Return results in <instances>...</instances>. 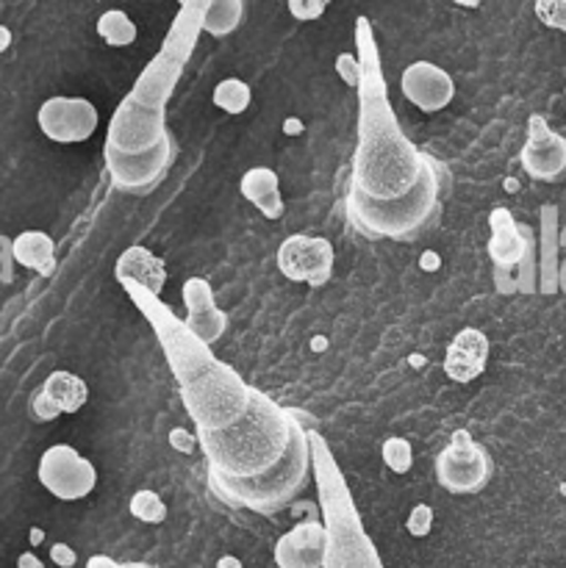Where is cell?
Returning <instances> with one entry per match:
<instances>
[{"label":"cell","instance_id":"1","mask_svg":"<svg viewBox=\"0 0 566 568\" xmlns=\"http://www.w3.org/2000/svg\"><path fill=\"white\" fill-rule=\"evenodd\" d=\"M355 39L361 44V122L347 203H394L431 178L436 166L400 131L366 20H358Z\"/></svg>","mask_w":566,"mask_h":568},{"label":"cell","instance_id":"2","mask_svg":"<svg viewBox=\"0 0 566 568\" xmlns=\"http://www.w3.org/2000/svg\"><path fill=\"white\" fill-rule=\"evenodd\" d=\"M303 436V425L286 408L253 388L242 419L225 430L198 433V444L209 458L211 483H250L277 469Z\"/></svg>","mask_w":566,"mask_h":568},{"label":"cell","instance_id":"3","mask_svg":"<svg viewBox=\"0 0 566 568\" xmlns=\"http://www.w3.org/2000/svg\"><path fill=\"white\" fill-rule=\"evenodd\" d=\"M314 453L316 480H320V499L325 510V566L322 568H383L381 555L375 552V544L364 532L347 486L342 480V471L333 464L331 453L320 442H311Z\"/></svg>","mask_w":566,"mask_h":568},{"label":"cell","instance_id":"4","mask_svg":"<svg viewBox=\"0 0 566 568\" xmlns=\"http://www.w3.org/2000/svg\"><path fill=\"white\" fill-rule=\"evenodd\" d=\"M438 172H433L414 192L394 203H347V214L353 225L370 236L414 239L438 216Z\"/></svg>","mask_w":566,"mask_h":568},{"label":"cell","instance_id":"5","mask_svg":"<svg viewBox=\"0 0 566 568\" xmlns=\"http://www.w3.org/2000/svg\"><path fill=\"white\" fill-rule=\"evenodd\" d=\"M309 471L311 438L305 433L294 444L292 453L286 455V460L277 469H272L266 477H259V480L250 483H214V488L220 491V497H225L236 508L255 510V514H275V510L286 508L303 491L305 480H309Z\"/></svg>","mask_w":566,"mask_h":568},{"label":"cell","instance_id":"6","mask_svg":"<svg viewBox=\"0 0 566 568\" xmlns=\"http://www.w3.org/2000/svg\"><path fill=\"white\" fill-rule=\"evenodd\" d=\"M200 17H203V6L192 3L183 6V11L178 14L175 28L166 37L164 50L155 55L148 64V70L142 72V78L137 81L133 92L128 94L137 103L150 105V109H164L166 98L172 94V87H175L178 75H181L183 64H186L189 53H192L194 33L200 28Z\"/></svg>","mask_w":566,"mask_h":568},{"label":"cell","instance_id":"7","mask_svg":"<svg viewBox=\"0 0 566 568\" xmlns=\"http://www.w3.org/2000/svg\"><path fill=\"white\" fill-rule=\"evenodd\" d=\"M170 133L164 125V109H150L125 98L117 114L111 116L109 139H105V159L120 155H142L166 142Z\"/></svg>","mask_w":566,"mask_h":568},{"label":"cell","instance_id":"8","mask_svg":"<svg viewBox=\"0 0 566 568\" xmlns=\"http://www.w3.org/2000/svg\"><path fill=\"white\" fill-rule=\"evenodd\" d=\"M494 464L466 430H455L436 458V480L449 494H481L492 483Z\"/></svg>","mask_w":566,"mask_h":568},{"label":"cell","instance_id":"9","mask_svg":"<svg viewBox=\"0 0 566 568\" xmlns=\"http://www.w3.org/2000/svg\"><path fill=\"white\" fill-rule=\"evenodd\" d=\"M39 483L53 494L55 499L75 503L89 497L98 486V471L92 460L83 458L70 444H53L39 458Z\"/></svg>","mask_w":566,"mask_h":568},{"label":"cell","instance_id":"10","mask_svg":"<svg viewBox=\"0 0 566 568\" xmlns=\"http://www.w3.org/2000/svg\"><path fill=\"white\" fill-rule=\"evenodd\" d=\"M333 261H336L333 244L322 236L294 233L277 247V266H281L283 277H289L292 283L325 286L331 281Z\"/></svg>","mask_w":566,"mask_h":568},{"label":"cell","instance_id":"11","mask_svg":"<svg viewBox=\"0 0 566 568\" xmlns=\"http://www.w3.org/2000/svg\"><path fill=\"white\" fill-rule=\"evenodd\" d=\"M37 122L53 142H87L98 131V109L83 98H50L39 105Z\"/></svg>","mask_w":566,"mask_h":568},{"label":"cell","instance_id":"12","mask_svg":"<svg viewBox=\"0 0 566 568\" xmlns=\"http://www.w3.org/2000/svg\"><path fill=\"white\" fill-rule=\"evenodd\" d=\"M522 170L542 183H555L566 175V139L547 125V120L533 114L527 120V142L519 153Z\"/></svg>","mask_w":566,"mask_h":568},{"label":"cell","instance_id":"13","mask_svg":"<svg viewBox=\"0 0 566 568\" xmlns=\"http://www.w3.org/2000/svg\"><path fill=\"white\" fill-rule=\"evenodd\" d=\"M175 159V142L172 136L142 155H120V159H105L114 186L122 192H148L164 178Z\"/></svg>","mask_w":566,"mask_h":568},{"label":"cell","instance_id":"14","mask_svg":"<svg viewBox=\"0 0 566 568\" xmlns=\"http://www.w3.org/2000/svg\"><path fill=\"white\" fill-rule=\"evenodd\" d=\"M400 89L425 114L447 109L449 100L455 98V83L449 72L433 64V61H414V64L405 67L403 78H400Z\"/></svg>","mask_w":566,"mask_h":568},{"label":"cell","instance_id":"15","mask_svg":"<svg viewBox=\"0 0 566 568\" xmlns=\"http://www.w3.org/2000/svg\"><path fill=\"white\" fill-rule=\"evenodd\" d=\"M327 536L325 525L316 519H305L283 532L275 544L277 568H322L325 566Z\"/></svg>","mask_w":566,"mask_h":568},{"label":"cell","instance_id":"16","mask_svg":"<svg viewBox=\"0 0 566 568\" xmlns=\"http://www.w3.org/2000/svg\"><path fill=\"white\" fill-rule=\"evenodd\" d=\"M183 303H186L189 311L186 320H183L186 331L192 333L198 342H203L205 347H211V344L225 333L228 320L225 314L216 308L214 292H211L209 283H205L203 277H189V281L183 283Z\"/></svg>","mask_w":566,"mask_h":568},{"label":"cell","instance_id":"17","mask_svg":"<svg viewBox=\"0 0 566 568\" xmlns=\"http://www.w3.org/2000/svg\"><path fill=\"white\" fill-rule=\"evenodd\" d=\"M492 353V342L477 327H464L449 342L447 355H444V372L453 383H472L483 375Z\"/></svg>","mask_w":566,"mask_h":568},{"label":"cell","instance_id":"18","mask_svg":"<svg viewBox=\"0 0 566 568\" xmlns=\"http://www.w3.org/2000/svg\"><path fill=\"white\" fill-rule=\"evenodd\" d=\"M114 275L120 281V286H139L148 294H153V297H159L166 283L164 261L150 253L148 247H142V244L128 247L120 255V261L114 266Z\"/></svg>","mask_w":566,"mask_h":568},{"label":"cell","instance_id":"19","mask_svg":"<svg viewBox=\"0 0 566 568\" xmlns=\"http://www.w3.org/2000/svg\"><path fill=\"white\" fill-rule=\"evenodd\" d=\"M492 225V242H488V255L499 270H514L522 264L527 253V239L522 227L514 222V214L508 209H494L488 216Z\"/></svg>","mask_w":566,"mask_h":568},{"label":"cell","instance_id":"20","mask_svg":"<svg viewBox=\"0 0 566 568\" xmlns=\"http://www.w3.org/2000/svg\"><path fill=\"white\" fill-rule=\"evenodd\" d=\"M242 189L244 200L253 203L266 220H281L283 216V197H281V183H277V175L270 170V166H253L242 175Z\"/></svg>","mask_w":566,"mask_h":568},{"label":"cell","instance_id":"21","mask_svg":"<svg viewBox=\"0 0 566 568\" xmlns=\"http://www.w3.org/2000/svg\"><path fill=\"white\" fill-rule=\"evenodd\" d=\"M11 255L26 270L50 275L55 266V242L44 231H26L11 242Z\"/></svg>","mask_w":566,"mask_h":568},{"label":"cell","instance_id":"22","mask_svg":"<svg viewBox=\"0 0 566 568\" xmlns=\"http://www.w3.org/2000/svg\"><path fill=\"white\" fill-rule=\"evenodd\" d=\"M39 392H42L44 397L59 408V414H78L89 399L87 383H83L78 375H72V372H64V369L50 372L48 381L42 383Z\"/></svg>","mask_w":566,"mask_h":568},{"label":"cell","instance_id":"23","mask_svg":"<svg viewBox=\"0 0 566 568\" xmlns=\"http://www.w3.org/2000/svg\"><path fill=\"white\" fill-rule=\"evenodd\" d=\"M244 6L239 0H211V3H203V17H200V28L214 37H225L242 20Z\"/></svg>","mask_w":566,"mask_h":568},{"label":"cell","instance_id":"24","mask_svg":"<svg viewBox=\"0 0 566 568\" xmlns=\"http://www.w3.org/2000/svg\"><path fill=\"white\" fill-rule=\"evenodd\" d=\"M98 33L105 44L111 48H128V44L137 42V22L120 9H111L105 14H100L98 20Z\"/></svg>","mask_w":566,"mask_h":568},{"label":"cell","instance_id":"25","mask_svg":"<svg viewBox=\"0 0 566 568\" xmlns=\"http://www.w3.org/2000/svg\"><path fill=\"white\" fill-rule=\"evenodd\" d=\"M211 100H214L216 109H222L225 114H242V111H247L253 94H250V87L244 81H239V78H225V81L216 83Z\"/></svg>","mask_w":566,"mask_h":568},{"label":"cell","instance_id":"26","mask_svg":"<svg viewBox=\"0 0 566 568\" xmlns=\"http://www.w3.org/2000/svg\"><path fill=\"white\" fill-rule=\"evenodd\" d=\"M131 514L139 521H144V525H161L166 519V505L159 494L150 491V488H142V491H137L131 497Z\"/></svg>","mask_w":566,"mask_h":568},{"label":"cell","instance_id":"27","mask_svg":"<svg viewBox=\"0 0 566 568\" xmlns=\"http://www.w3.org/2000/svg\"><path fill=\"white\" fill-rule=\"evenodd\" d=\"M381 458H383V464L394 471V475H405V471L414 466V449H411V444L405 442V438L394 436V438H386V442H383Z\"/></svg>","mask_w":566,"mask_h":568},{"label":"cell","instance_id":"28","mask_svg":"<svg viewBox=\"0 0 566 568\" xmlns=\"http://www.w3.org/2000/svg\"><path fill=\"white\" fill-rule=\"evenodd\" d=\"M536 17L544 26L566 31V0H538Z\"/></svg>","mask_w":566,"mask_h":568},{"label":"cell","instance_id":"29","mask_svg":"<svg viewBox=\"0 0 566 568\" xmlns=\"http://www.w3.org/2000/svg\"><path fill=\"white\" fill-rule=\"evenodd\" d=\"M433 527V508L431 505H414V510L405 519V530L414 538H425Z\"/></svg>","mask_w":566,"mask_h":568},{"label":"cell","instance_id":"30","mask_svg":"<svg viewBox=\"0 0 566 568\" xmlns=\"http://www.w3.org/2000/svg\"><path fill=\"white\" fill-rule=\"evenodd\" d=\"M325 11V0H289V14L300 22H314Z\"/></svg>","mask_w":566,"mask_h":568},{"label":"cell","instance_id":"31","mask_svg":"<svg viewBox=\"0 0 566 568\" xmlns=\"http://www.w3.org/2000/svg\"><path fill=\"white\" fill-rule=\"evenodd\" d=\"M336 72L342 75V81L347 83V87L353 89H361V61L355 59L353 53H342L336 59Z\"/></svg>","mask_w":566,"mask_h":568},{"label":"cell","instance_id":"32","mask_svg":"<svg viewBox=\"0 0 566 568\" xmlns=\"http://www.w3.org/2000/svg\"><path fill=\"white\" fill-rule=\"evenodd\" d=\"M31 414L37 416L39 422H53V419H59V408H55L53 403H50L48 397H44L42 392H37L33 394V399H31Z\"/></svg>","mask_w":566,"mask_h":568},{"label":"cell","instance_id":"33","mask_svg":"<svg viewBox=\"0 0 566 568\" xmlns=\"http://www.w3.org/2000/svg\"><path fill=\"white\" fill-rule=\"evenodd\" d=\"M50 560H53L59 568H72L78 558H75V552L67 547V544H53V547H50Z\"/></svg>","mask_w":566,"mask_h":568},{"label":"cell","instance_id":"34","mask_svg":"<svg viewBox=\"0 0 566 568\" xmlns=\"http://www.w3.org/2000/svg\"><path fill=\"white\" fill-rule=\"evenodd\" d=\"M170 444L178 449V453H194V447H198V438L189 436L186 430H178L175 427V430L170 433Z\"/></svg>","mask_w":566,"mask_h":568},{"label":"cell","instance_id":"35","mask_svg":"<svg viewBox=\"0 0 566 568\" xmlns=\"http://www.w3.org/2000/svg\"><path fill=\"white\" fill-rule=\"evenodd\" d=\"M87 568H153L148 564H117V560L105 558V555H94V558H89Z\"/></svg>","mask_w":566,"mask_h":568},{"label":"cell","instance_id":"36","mask_svg":"<svg viewBox=\"0 0 566 568\" xmlns=\"http://www.w3.org/2000/svg\"><path fill=\"white\" fill-rule=\"evenodd\" d=\"M17 568H44V564L33 552H22L20 558H17Z\"/></svg>","mask_w":566,"mask_h":568},{"label":"cell","instance_id":"37","mask_svg":"<svg viewBox=\"0 0 566 568\" xmlns=\"http://www.w3.org/2000/svg\"><path fill=\"white\" fill-rule=\"evenodd\" d=\"M9 48H11V31L6 26H0V53H6Z\"/></svg>","mask_w":566,"mask_h":568},{"label":"cell","instance_id":"38","mask_svg":"<svg viewBox=\"0 0 566 568\" xmlns=\"http://www.w3.org/2000/svg\"><path fill=\"white\" fill-rule=\"evenodd\" d=\"M216 568H242V560L233 558V555H225V558H220V564Z\"/></svg>","mask_w":566,"mask_h":568},{"label":"cell","instance_id":"39","mask_svg":"<svg viewBox=\"0 0 566 568\" xmlns=\"http://www.w3.org/2000/svg\"><path fill=\"white\" fill-rule=\"evenodd\" d=\"M31 544H42V530H39V527L31 530Z\"/></svg>","mask_w":566,"mask_h":568}]
</instances>
